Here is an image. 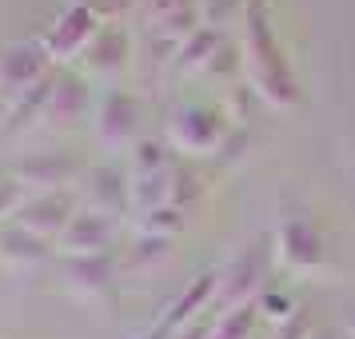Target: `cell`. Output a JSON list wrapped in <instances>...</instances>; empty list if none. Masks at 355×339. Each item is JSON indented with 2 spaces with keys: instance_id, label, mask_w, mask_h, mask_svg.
Instances as JSON below:
<instances>
[{
  "instance_id": "6da1fadb",
  "label": "cell",
  "mask_w": 355,
  "mask_h": 339,
  "mask_svg": "<svg viewBox=\"0 0 355 339\" xmlns=\"http://www.w3.org/2000/svg\"><path fill=\"white\" fill-rule=\"evenodd\" d=\"M243 24H248V68H252L256 92L268 100V104H275V108L295 104V100H300V88H295V76H291L288 60L279 56L272 20H268V4H263V0H252Z\"/></svg>"
},
{
  "instance_id": "7a4b0ae2",
  "label": "cell",
  "mask_w": 355,
  "mask_h": 339,
  "mask_svg": "<svg viewBox=\"0 0 355 339\" xmlns=\"http://www.w3.org/2000/svg\"><path fill=\"white\" fill-rule=\"evenodd\" d=\"M100 24L104 20H100V12L88 0H68L64 8H60V17H56V24L40 36V44H44L52 64H72L92 44V36L100 33Z\"/></svg>"
},
{
  "instance_id": "3957f363",
  "label": "cell",
  "mask_w": 355,
  "mask_h": 339,
  "mask_svg": "<svg viewBox=\"0 0 355 339\" xmlns=\"http://www.w3.org/2000/svg\"><path fill=\"white\" fill-rule=\"evenodd\" d=\"M49 72H52V60L40 40H8V44H0V104L8 108L28 88H36Z\"/></svg>"
},
{
  "instance_id": "277c9868",
  "label": "cell",
  "mask_w": 355,
  "mask_h": 339,
  "mask_svg": "<svg viewBox=\"0 0 355 339\" xmlns=\"http://www.w3.org/2000/svg\"><path fill=\"white\" fill-rule=\"evenodd\" d=\"M4 172L17 180L28 195H36V192H64V188H76V180L84 176V164L76 160L72 152H33V156H24V160L8 164Z\"/></svg>"
},
{
  "instance_id": "5b68a950",
  "label": "cell",
  "mask_w": 355,
  "mask_h": 339,
  "mask_svg": "<svg viewBox=\"0 0 355 339\" xmlns=\"http://www.w3.org/2000/svg\"><path fill=\"white\" fill-rule=\"evenodd\" d=\"M76 211H80V200H76L72 188H64V192H36L20 204V211L12 216V224L24 227V232H33V236H40V240L56 243Z\"/></svg>"
},
{
  "instance_id": "8992f818",
  "label": "cell",
  "mask_w": 355,
  "mask_h": 339,
  "mask_svg": "<svg viewBox=\"0 0 355 339\" xmlns=\"http://www.w3.org/2000/svg\"><path fill=\"white\" fill-rule=\"evenodd\" d=\"M224 112H216L208 104H188L168 120V140L180 152H216V148H224Z\"/></svg>"
},
{
  "instance_id": "52a82bcc",
  "label": "cell",
  "mask_w": 355,
  "mask_h": 339,
  "mask_svg": "<svg viewBox=\"0 0 355 339\" xmlns=\"http://www.w3.org/2000/svg\"><path fill=\"white\" fill-rule=\"evenodd\" d=\"M76 200L80 208L88 211H100V216H120L128 211V172L116 168V164H96V168H84V176L76 180Z\"/></svg>"
},
{
  "instance_id": "ba28073f",
  "label": "cell",
  "mask_w": 355,
  "mask_h": 339,
  "mask_svg": "<svg viewBox=\"0 0 355 339\" xmlns=\"http://www.w3.org/2000/svg\"><path fill=\"white\" fill-rule=\"evenodd\" d=\"M92 108V96H88V80L80 72H56V84H52V96L44 104V116H40V132H64L76 128Z\"/></svg>"
},
{
  "instance_id": "9c48e42d",
  "label": "cell",
  "mask_w": 355,
  "mask_h": 339,
  "mask_svg": "<svg viewBox=\"0 0 355 339\" xmlns=\"http://www.w3.org/2000/svg\"><path fill=\"white\" fill-rule=\"evenodd\" d=\"M96 140L104 148H128L136 140V128H140V104L132 92L124 88H112L104 92L96 104Z\"/></svg>"
},
{
  "instance_id": "30bf717a",
  "label": "cell",
  "mask_w": 355,
  "mask_h": 339,
  "mask_svg": "<svg viewBox=\"0 0 355 339\" xmlns=\"http://www.w3.org/2000/svg\"><path fill=\"white\" fill-rule=\"evenodd\" d=\"M112 240H116V220L112 216H100V211H88L80 208L68 227L60 232V240H56V252L60 256H104V252H112Z\"/></svg>"
},
{
  "instance_id": "8fae6325",
  "label": "cell",
  "mask_w": 355,
  "mask_h": 339,
  "mask_svg": "<svg viewBox=\"0 0 355 339\" xmlns=\"http://www.w3.org/2000/svg\"><path fill=\"white\" fill-rule=\"evenodd\" d=\"M128 56H132V44H128V33L120 24H100V33L92 36V44L84 49L80 64H84V76H96V80H112L128 68Z\"/></svg>"
},
{
  "instance_id": "7c38bea8",
  "label": "cell",
  "mask_w": 355,
  "mask_h": 339,
  "mask_svg": "<svg viewBox=\"0 0 355 339\" xmlns=\"http://www.w3.org/2000/svg\"><path fill=\"white\" fill-rule=\"evenodd\" d=\"M140 17L152 28V36H164L172 44H184L196 33L200 4L196 0H140Z\"/></svg>"
},
{
  "instance_id": "4fadbf2b",
  "label": "cell",
  "mask_w": 355,
  "mask_h": 339,
  "mask_svg": "<svg viewBox=\"0 0 355 339\" xmlns=\"http://www.w3.org/2000/svg\"><path fill=\"white\" fill-rule=\"evenodd\" d=\"M263 268H268V240L248 243L240 256L232 259V268L224 272V284H220V304H224V307L248 304V295L259 288Z\"/></svg>"
},
{
  "instance_id": "5bb4252c",
  "label": "cell",
  "mask_w": 355,
  "mask_h": 339,
  "mask_svg": "<svg viewBox=\"0 0 355 339\" xmlns=\"http://www.w3.org/2000/svg\"><path fill=\"white\" fill-rule=\"evenodd\" d=\"M116 259L112 252L104 256H68L64 259V284L76 299H104L112 291Z\"/></svg>"
},
{
  "instance_id": "9a60e30c",
  "label": "cell",
  "mask_w": 355,
  "mask_h": 339,
  "mask_svg": "<svg viewBox=\"0 0 355 339\" xmlns=\"http://www.w3.org/2000/svg\"><path fill=\"white\" fill-rule=\"evenodd\" d=\"M52 247L56 243L40 240L17 224H0V268H8V272H36L40 263L52 259Z\"/></svg>"
},
{
  "instance_id": "2e32d148",
  "label": "cell",
  "mask_w": 355,
  "mask_h": 339,
  "mask_svg": "<svg viewBox=\"0 0 355 339\" xmlns=\"http://www.w3.org/2000/svg\"><path fill=\"white\" fill-rule=\"evenodd\" d=\"M52 84H56V72H49L44 80L28 88L20 100H12L4 112H0V140H20L24 132L40 128V116H44V104L52 96Z\"/></svg>"
},
{
  "instance_id": "e0dca14e",
  "label": "cell",
  "mask_w": 355,
  "mask_h": 339,
  "mask_svg": "<svg viewBox=\"0 0 355 339\" xmlns=\"http://www.w3.org/2000/svg\"><path fill=\"white\" fill-rule=\"evenodd\" d=\"M279 243H284V256L291 268H315L323 259V240L315 224H307V220H288L279 232Z\"/></svg>"
},
{
  "instance_id": "ac0fdd59",
  "label": "cell",
  "mask_w": 355,
  "mask_h": 339,
  "mask_svg": "<svg viewBox=\"0 0 355 339\" xmlns=\"http://www.w3.org/2000/svg\"><path fill=\"white\" fill-rule=\"evenodd\" d=\"M172 168V156H168V144L160 140H136L128 152V176H152V172H164Z\"/></svg>"
},
{
  "instance_id": "d6986e66",
  "label": "cell",
  "mask_w": 355,
  "mask_h": 339,
  "mask_svg": "<svg viewBox=\"0 0 355 339\" xmlns=\"http://www.w3.org/2000/svg\"><path fill=\"white\" fill-rule=\"evenodd\" d=\"M220 52V36L211 33V28H196L176 52V64L188 72V68H208V60Z\"/></svg>"
},
{
  "instance_id": "ffe728a7",
  "label": "cell",
  "mask_w": 355,
  "mask_h": 339,
  "mask_svg": "<svg viewBox=\"0 0 355 339\" xmlns=\"http://www.w3.org/2000/svg\"><path fill=\"white\" fill-rule=\"evenodd\" d=\"M252 323H256V304H240V307H232V311H224L220 323H211L208 339H248Z\"/></svg>"
},
{
  "instance_id": "44dd1931",
  "label": "cell",
  "mask_w": 355,
  "mask_h": 339,
  "mask_svg": "<svg viewBox=\"0 0 355 339\" xmlns=\"http://www.w3.org/2000/svg\"><path fill=\"white\" fill-rule=\"evenodd\" d=\"M180 227H184V208H176V204H164V208L140 216V232L144 236H168L172 240V232H180Z\"/></svg>"
},
{
  "instance_id": "7402d4cb",
  "label": "cell",
  "mask_w": 355,
  "mask_h": 339,
  "mask_svg": "<svg viewBox=\"0 0 355 339\" xmlns=\"http://www.w3.org/2000/svg\"><path fill=\"white\" fill-rule=\"evenodd\" d=\"M24 200H28V192H24L8 172H4V180H0V224H12V216L20 211Z\"/></svg>"
},
{
  "instance_id": "603a6c76",
  "label": "cell",
  "mask_w": 355,
  "mask_h": 339,
  "mask_svg": "<svg viewBox=\"0 0 355 339\" xmlns=\"http://www.w3.org/2000/svg\"><path fill=\"white\" fill-rule=\"evenodd\" d=\"M164 256H168V236H144L140 232V240L132 247V263L148 268V263H160Z\"/></svg>"
},
{
  "instance_id": "cb8c5ba5",
  "label": "cell",
  "mask_w": 355,
  "mask_h": 339,
  "mask_svg": "<svg viewBox=\"0 0 355 339\" xmlns=\"http://www.w3.org/2000/svg\"><path fill=\"white\" fill-rule=\"evenodd\" d=\"M307 331H311V323H307V315H295V320L279 331L275 339H307Z\"/></svg>"
},
{
  "instance_id": "d4e9b609",
  "label": "cell",
  "mask_w": 355,
  "mask_h": 339,
  "mask_svg": "<svg viewBox=\"0 0 355 339\" xmlns=\"http://www.w3.org/2000/svg\"><path fill=\"white\" fill-rule=\"evenodd\" d=\"M211 336V323L208 320H196L192 327H184V331H176L172 339H208Z\"/></svg>"
},
{
  "instance_id": "484cf974",
  "label": "cell",
  "mask_w": 355,
  "mask_h": 339,
  "mask_svg": "<svg viewBox=\"0 0 355 339\" xmlns=\"http://www.w3.org/2000/svg\"><path fill=\"white\" fill-rule=\"evenodd\" d=\"M0 180H4V168H0Z\"/></svg>"
}]
</instances>
